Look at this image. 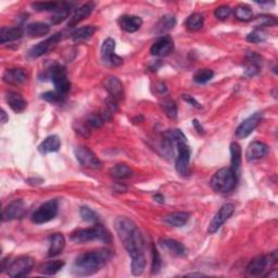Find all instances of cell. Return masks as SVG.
Here are the masks:
<instances>
[{"label":"cell","instance_id":"cell-1","mask_svg":"<svg viewBox=\"0 0 278 278\" xmlns=\"http://www.w3.org/2000/svg\"><path fill=\"white\" fill-rule=\"evenodd\" d=\"M115 229H117L120 240L132 259L133 275H141L146 267V256L145 242L140 230L136 224L125 216H119L115 220Z\"/></svg>","mask_w":278,"mask_h":278},{"label":"cell","instance_id":"cell-2","mask_svg":"<svg viewBox=\"0 0 278 278\" xmlns=\"http://www.w3.org/2000/svg\"><path fill=\"white\" fill-rule=\"evenodd\" d=\"M112 253L108 249H99L79 254L74 261L72 273L75 276H90L98 273L110 261Z\"/></svg>","mask_w":278,"mask_h":278},{"label":"cell","instance_id":"cell-3","mask_svg":"<svg viewBox=\"0 0 278 278\" xmlns=\"http://www.w3.org/2000/svg\"><path fill=\"white\" fill-rule=\"evenodd\" d=\"M71 240L76 243H86L94 240H101L105 243H110L112 237L109 230L103 225H96L89 228L75 230L71 235Z\"/></svg>","mask_w":278,"mask_h":278},{"label":"cell","instance_id":"cell-4","mask_svg":"<svg viewBox=\"0 0 278 278\" xmlns=\"http://www.w3.org/2000/svg\"><path fill=\"white\" fill-rule=\"evenodd\" d=\"M237 181H238V176L233 169L230 167H223L212 176L211 187L216 193L228 194L234 191Z\"/></svg>","mask_w":278,"mask_h":278},{"label":"cell","instance_id":"cell-5","mask_svg":"<svg viewBox=\"0 0 278 278\" xmlns=\"http://www.w3.org/2000/svg\"><path fill=\"white\" fill-rule=\"evenodd\" d=\"M59 202L57 199H50L43 203L32 215L33 223L40 225V224L48 223L53 220L58 214Z\"/></svg>","mask_w":278,"mask_h":278},{"label":"cell","instance_id":"cell-6","mask_svg":"<svg viewBox=\"0 0 278 278\" xmlns=\"http://www.w3.org/2000/svg\"><path fill=\"white\" fill-rule=\"evenodd\" d=\"M35 260L31 256H19L16 260H13L7 266V274L12 278H20L29 275L34 267Z\"/></svg>","mask_w":278,"mask_h":278},{"label":"cell","instance_id":"cell-7","mask_svg":"<svg viewBox=\"0 0 278 278\" xmlns=\"http://www.w3.org/2000/svg\"><path fill=\"white\" fill-rule=\"evenodd\" d=\"M277 260V251H274V252L267 255H257L248 264L247 274L250 276H260L265 272L268 265L276 264Z\"/></svg>","mask_w":278,"mask_h":278},{"label":"cell","instance_id":"cell-8","mask_svg":"<svg viewBox=\"0 0 278 278\" xmlns=\"http://www.w3.org/2000/svg\"><path fill=\"white\" fill-rule=\"evenodd\" d=\"M49 77L51 78L53 85L56 87V90L66 95L71 89V82L67 77L66 69L63 65L56 64L50 69Z\"/></svg>","mask_w":278,"mask_h":278},{"label":"cell","instance_id":"cell-9","mask_svg":"<svg viewBox=\"0 0 278 278\" xmlns=\"http://www.w3.org/2000/svg\"><path fill=\"white\" fill-rule=\"evenodd\" d=\"M185 142H187V138L184 133L177 128H173V130H168L164 133L162 146L169 157H172L175 151H177L178 145L185 144Z\"/></svg>","mask_w":278,"mask_h":278},{"label":"cell","instance_id":"cell-10","mask_svg":"<svg viewBox=\"0 0 278 278\" xmlns=\"http://www.w3.org/2000/svg\"><path fill=\"white\" fill-rule=\"evenodd\" d=\"M74 154H75L78 163L84 167L91 169H99L101 167L100 160L89 148L85 146H76L74 149Z\"/></svg>","mask_w":278,"mask_h":278},{"label":"cell","instance_id":"cell-11","mask_svg":"<svg viewBox=\"0 0 278 278\" xmlns=\"http://www.w3.org/2000/svg\"><path fill=\"white\" fill-rule=\"evenodd\" d=\"M235 212V206L233 203H225V205L222 206L221 209L214 215L211 223L208 227V233L209 234H214L218 232V230L225 224L230 216H232Z\"/></svg>","mask_w":278,"mask_h":278},{"label":"cell","instance_id":"cell-12","mask_svg":"<svg viewBox=\"0 0 278 278\" xmlns=\"http://www.w3.org/2000/svg\"><path fill=\"white\" fill-rule=\"evenodd\" d=\"M26 206L23 200H15L13 202L9 203L7 206L2 213V221L3 222H9L15 220H21L26 215Z\"/></svg>","mask_w":278,"mask_h":278},{"label":"cell","instance_id":"cell-13","mask_svg":"<svg viewBox=\"0 0 278 278\" xmlns=\"http://www.w3.org/2000/svg\"><path fill=\"white\" fill-rule=\"evenodd\" d=\"M61 38H62V34L61 33L55 34V35L47 38L46 40H44V42H40L39 44L32 47V49L29 51V56L32 58H39L46 55V53H48L49 51L56 48V46L58 45Z\"/></svg>","mask_w":278,"mask_h":278},{"label":"cell","instance_id":"cell-14","mask_svg":"<svg viewBox=\"0 0 278 278\" xmlns=\"http://www.w3.org/2000/svg\"><path fill=\"white\" fill-rule=\"evenodd\" d=\"M177 157H176L175 161V167L176 171L179 175H186L188 174L189 169V162H191V155L192 151L191 148L188 147L187 142L185 144H180L177 147Z\"/></svg>","mask_w":278,"mask_h":278},{"label":"cell","instance_id":"cell-15","mask_svg":"<svg viewBox=\"0 0 278 278\" xmlns=\"http://www.w3.org/2000/svg\"><path fill=\"white\" fill-rule=\"evenodd\" d=\"M101 59L113 66H120L123 63V59L115 55V42L112 38H107L101 46Z\"/></svg>","mask_w":278,"mask_h":278},{"label":"cell","instance_id":"cell-16","mask_svg":"<svg viewBox=\"0 0 278 278\" xmlns=\"http://www.w3.org/2000/svg\"><path fill=\"white\" fill-rule=\"evenodd\" d=\"M174 48H175V45L173 39L167 35H163L159 37L153 43V45L150 48V52L152 56H155V57H165L171 55Z\"/></svg>","mask_w":278,"mask_h":278},{"label":"cell","instance_id":"cell-17","mask_svg":"<svg viewBox=\"0 0 278 278\" xmlns=\"http://www.w3.org/2000/svg\"><path fill=\"white\" fill-rule=\"evenodd\" d=\"M261 120H262L261 113H255L253 115H251L250 118L246 119L238 127H237L236 137L239 139L247 138L249 135L252 134V132L255 130V128L259 126Z\"/></svg>","mask_w":278,"mask_h":278},{"label":"cell","instance_id":"cell-18","mask_svg":"<svg viewBox=\"0 0 278 278\" xmlns=\"http://www.w3.org/2000/svg\"><path fill=\"white\" fill-rule=\"evenodd\" d=\"M105 88L107 91L109 92L111 99L114 101H118L123 99L124 96V88L123 84H122L121 80L115 77V76H109L105 80Z\"/></svg>","mask_w":278,"mask_h":278},{"label":"cell","instance_id":"cell-19","mask_svg":"<svg viewBox=\"0 0 278 278\" xmlns=\"http://www.w3.org/2000/svg\"><path fill=\"white\" fill-rule=\"evenodd\" d=\"M268 152V147L262 141H252L248 146L246 151V159L249 162L260 160L265 157Z\"/></svg>","mask_w":278,"mask_h":278},{"label":"cell","instance_id":"cell-20","mask_svg":"<svg viewBox=\"0 0 278 278\" xmlns=\"http://www.w3.org/2000/svg\"><path fill=\"white\" fill-rule=\"evenodd\" d=\"M3 79L7 84L20 85L26 82V79H28V74L25 73L23 69H18V67H15V69L6 70L4 73Z\"/></svg>","mask_w":278,"mask_h":278},{"label":"cell","instance_id":"cell-21","mask_svg":"<svg viewBox=\"0 0 278 278\" xmlns=\"http://www.w3.org/2000/svg\"><path fill=\"white\" fill-rule=\"evenodd\" d=\"M94 8H95L94 3H87L83 6H80L79 8H77L75 11H74L73 16L70 18L69 23H67V26H69V28H74V26L77 25L79 22H82L83 20L90 16Z\"/></svg>","mask_w":278,"mask_h":278},{"label":"cell","instance_id":"cell-22","mask_svg":"<svg viewBox=\"0 0 278 278\" xmlns=\"http://www.w3.org/2000/svg\"><path fill=\"white\" fill-rule=\"evenodd\" d=\"M119 24L121 29L127 33L137 32L142 25V19L138 16H122L119 20Z\"/></svg>","mask_w":278,"mask_h":278},{"label":"cell","instance_id":"cell-23","mask_svg":"<svg viewBox=\"0 0 278 278\" xmlns=\"http://www.w3.org/2000/svg\"><path fill=\"white\" fill-rule=\"evenodd\" d=\"M6 100H7V104L9 105V107L16 113L23 112L26 109V107H28V103H26L21 95L15 91H9L7 94Z\"/></svg>","mask_w":278,"mask_h":278},{"label":"cell","instance_id":"cell-24","mask_svg":"<svg viewBox=\"0 0 278 278\" xmlns=\"http://www.w3.org/2000/svg\"><path fill=\"white\" fill-rule=\"evenodd\" d=\"M65 248V238L62 234H53L49 237L48 256L53 257L59 255Z\"/></svg>","mask_w":278,"mask_h":278},{"label":"cell","instance_id":"cell-25","mask_svg":"<svg viewBox=\"0 0 278 278\" xmlns=\"http://www.w3.org/2000/svg\"><path fill=\"white\" fill-rule=\"evenodd\" d=\"M160 246L163 248L164 250H166L167 252H169L173 255H177V256H181L186 254V248L185 246L182 245L181 242L175 240V239H161L160 240Z\"/></svg>","mask_w":278,"mask_h":278},{"label":"cell","instance_id":"cell-26","mask_svg":"<svg viewBox=\"0 0 278 278\" xmlns=\"http://www.w3.org/2000/svg\"><path fill=\"white\" fill-rule=\"evenodd\" d=\"M23 29L20 26H13V28H3L0 31V43L6 44L15 42L23 36Z\"/></svg>","mask_w":278,"mask_h":278},{"label":"cell","instance_id":"cell-27","mask_svg":"<svg viewBox=\"0 0 278 278\" xmlns=\"http://www.w3.org/2000/svg\"><path fill=\"white\" fill-rule=\"evenodd\" d=\"M61 147V140L57 135H50V136L44 139V141L38 146L40 153L46 154L50 152H57Z\"/></svg>","mask_w":278,"mask_h":278},{"label":"cell","instance_id":"cell-28","mask_svg":"<svg viewBox=\"0 0 278 278\" xmlns=\"http://www.w3.org/2000/svg\"><path fill=\"white\" fill-rule=\"evenodd\" d=\"M26 35H29L32 38H37V37H43L47 35L50 32V26L43 22H35L26 25Z\"/></svg>","mask_w":278,"mask_h":278},{"label":"cell","instance_id":"cell-29","mask_svg":"<svg viewBox=\"0 0 278 278\" xmlns=\"http://www.w3.org/2000/svg\"><path fill=\"white\" fill-rule=\"evenodd\" d=\"M191 219V213L188 212H174L166 215L164 222L173 227H182L188 223Z\"/></svg>","mask_w":278,"mask_h":278},{"label":"cell","instance_id":"cell-30","mask_svg":"<svg viewBox=\"0 0 278 278\" xmlns=\"http://www.w3.org/2000/svg\"><path fill=\"white\" fill-rule=\"evenodd\" d=\"M230 155H232V157H230V162H232V166H230V168L233 169L237 176H239V168L241 165L242 153H241V147L238 142H232V144H230Z\"/></svg>","mask_w":278,"mask_h":278},{"label":"cell","instance_id":"cell-31","mask_svg":"<svg viewBox=\"0 0 278 278\" xmlns=\"http://www.w3.org/2000/svg\"><path fill=\"white\" fill-rule=\"evenodd\" d=\"M95 32H96V28L92 25L83 26L72 33V39L74 43H85L92 37Z\"/></svg>","mask_w":278,"mask_h":278},{"label":"cell","instance_id":"cell-32","mask_svg":"<svg viewBox=\"0 0 278 278\" xmlns=\"http://www.w3.org/2000/svg\"><path fill=\"white\" fill-rule=\"evenodd\" d=\"M175 25H176V18L171 15H166L159 20L157 25L154 26V32L157 34H160V35H163V34L174 29Z\"/></svg>","mask_w":278,"mask_h":278},{"label":"cell","instance_id":"cell-33","mask_svg":"<svg viewBox=\"0 0 278 278\" xmlns=\"http://www.w3.org/2000/svg\"><path fill=\"white\" fill-rule=\"evenodd\" d=\"M74 4L72 3H60L59 9L55 12L52 19H51V23L52 24H59L70 16L71 10L73 8Z\"/></svg>","mask_w":278,"mask_h":278},{"label":"cell","instance_id":"cell-34","mask_svg":"<svg viewBox=\"0 0 278 278\" xmlns=\"http://www.w3.org/2000/svg\"><path fill=\"white\" fill-rule=\"evenodd\" d=\"M64 266V262L61 260H55L44 263L39 267V272L44 275H56L59 270H61Z\"/></svg>","mask_w":278,"mask_h":278},{"label":"cell","instance_id":"cell-35","mask_svg":"<svg viewBox=\"0 0 278 278\" xmlns=\"http://www.w3.org/2000/svg\"><path fill=\"white\" fill-rule=\"evenodd\" d=\"M133 169L127 166L126 164H117L113 167L110 168V175L112 177L117 178V179H125V178H130L133 175Z\"/></svg>","mask_w":278,"mask_h":278},{"label":"cell","instance_id":"cell-36","mask_svg":"<svg viewBox=\"0 0 278 278\" xmlns=\"http://www.w3.org/2000/svg\"><path fill=\"white\" fill-rule=\"evenodd\" d=\"M236 19L241 22H249L253 20V12L248 5H239L234 11Z\"/></svg>","mask_w":278,"mask_h":278},{"label":"cell","instance_id":"cell-37","mask_svg":"<svg viewBox=\"0 0 278 278\" xmlns=\"http://www.w3.org/2000/svg\"><path fill=\"white\" fill-rule=\"evenodd\" d=\"M203 24H205V18H203V16L200 15V13L197 12L193 13L192 16H189L185 22L186 28L193 32L199 31L203 26Z\"/></svg>","mask_w":278,"mask_h":278},{"label":"cell","instance_id":"cell-38","mask_svg":"<svg viewBox=\"0 0 278 278\" xmlns=\"http://www.w3.org/2000/svg\"><path fill=\"white\" fill-rule=\"evenodd\" d=\"M253 24L256 29L261 28H267V26H275L277 24V19L274 16H267L263 15L255 18L253 21Z\"/></svg>","mask_w":278,"mask_h":278},{"label":"cell","instance_id":"cell-39","mask_svg":"<svg viewBox=\"0 0 278 278\" xmlns=\"http://www.w3.org/2000/svg\"><path fill=\"white\" fill-rule=\"evenodd\" d=\"M214 76V72L210 69H201L197 71L194 75V80L197 84H206Z\"/></svg>","mask_w":278,"mask_h":278},{"label":"cell","instance_id":"cell-40","mask_svg":"<svg viewBox=\"0 0 278 278\" xmlns=\"http://www.w3.org/2000/svg\"><path fill=\"white\" fill-rule=\"evenodd\" d=\"M161 107L169 119L177 118V106H176L173 100L166 99L161 104Z\"/></svg>","mask_w":278,"mask_h":278},{"label":"cell","instance_id":"cell-41","mask_svg":"<svg viewBox=\"0 0 278 278\" xmlns=\"http://www.w3.org/2000/svg\"><path fill=\"white\" fill-rule=\"evenodd\" d=\"M267 38V34L262 29H255L247 36V40L252 44H260L265 42Z\"/></svg>","mask_w":278,"mask_h":278},{"label":"cell","instance_id":"cell-42","mask_svg":"<svg viewBox=\"0 0 278 278\" xmlns=\"http://www.w3.org/2000/svg\"><path fill=\"white\" fill-rule=\"evenodd\" d=\"M64 97L65 95L61 94L57 90L55 91H46L42 95V99L46 100L47 103H50V104H61L64 101Z\"/></svg>","mask_w":278,"mask_h":278},{"label":"cell","instance_id":"cell-43","mask_svg":"<svg viewBox=\"0 0 278 278\" xmlns=\"http://www.w3.org/2000/svg\"><path fill=\"white\" fill-rule=\"evenodd\" d=\"M79 214H80V218H82L85 222L97 223L99 221L98 214L96 212H95L92 209L88 208V207H82V208H80Z\"/></svg>","mask_w":278,"mask_h":278},{"label":"cell","instance_id":"cell-44","mask_svg":"<svg viewBox=\"0 0 278 278\" xmlns=\"http://www.w3.org/2000/svg\"><path fill=\"white\" fill-rule=\"evenodd\" d=\"M32 7L34 10L36 11H52L56 12L59 7L60 3H32Z\"/></svg>","mask_w":278,"mask_h":278},{"label":"cell","instance_id":"cell-45","mask_svg":"<svg viewBox=\"0 0 278 278\" xmlns=\"http://www.w3.org/2000/svg\"><path fill=\"white\" fill-rule=\"evenodd\" d=\"M162 266V260L159 251L155 248L154 245H152V265H151V272L152 274H158L160 272Z\"/></svg>","mask_w":278,"mask_h":278},{"label":"cell","instance_id":"cell-46","mask_svg":"<svg viewBox=\"0 0 278 278\" xmlns=\"http://www.w3.org/2000/svg\"><path fill=\"white\" fill-rule=\"evenodd\" d=\"M232 12H233V9L230 8L229 6L223 5V6H220L219 8L215 9L214 16H215V18L218 19V20L224 21V20H226V19L229 18V16L232 15Z\"/></svg>","mask_w":278,"mask_h":278},{"label":"cell","instance_id":"cell-47","mask_svg":"<svg viewBox=\"0 0 278 278\" xmlns=\"http://www.w3.org/2000/svg\"><path fill=\"white\" fill-rule=\"evenodd\" d=\"M181 98L184 99L187 104L197 108V109H200V108H201V105L193 96H189V95H182Z\"/></svg>","mask_w":278,"mask_h":278},{"label":"cell","instance_id":"cell-48","mask_svg":"<svg viewBox=\"0 0 278 278\" xmlns=\"http://www.w3.org/2000/svg\"><path fill=\"white\" fill-rule=\"evenodd\" d=\"M26 181H28L30 185L38 186V185H42V184H43L44 179H43V178H39V177H31V178H29Z\"/></svg>","mask_w":278,"mask_h":278},{"label":"cell","instance_id":"cell-49","mask_svg":"<svg viewBox=\"0 0 278 278\" xmlns=\"http://www.w3.org/2000/svg\"><path fill=\"white\" fill-rule=\"evenodd\" d=\"M193 123H194V126H195V128L197 130V132H198L199 134H205V130H203V127L200 124V122H198L197 120H194Z\"/></svg>","mask_w":278,"mask_h":278},{"label":"cell","instance_id":"cell-50","mask_svg":"<svg viewBox=\"0 0 278 278\" xmlns=\"http://www.w3.org/2000/svg\"><path fill=\"white\" fill-rule=\"evenodd\" d=\"M157 90H158L159 92H161V94H164V92L167 90L166 85H165L164 83H160V84H158V86H157Z\"/></svg>","mask_w":278,"mask_h":278},{"label":"cell","instance_id":"cell-51","mask_svg":"<svg viewBox=\"0 0 278 278\" xmlns=\"http://www.w3.org/2000/svg\"><path fill=\"white\" fill-rule=\"evenodd\" d=\"M153 199H154V201H157V202H159V203H163V202H164V197L162 196V195H160V194L155 195V196L153 197Z\"/></svg>","mask_w":278,"mask_h":278},{"label":"cell","instance_id":"cell-52","mask_svg":"<svg viewBox=\"0 0 278 278\" xmlns=\"http://www.w3.org/2000/svg\"><path fill=\"white\" fill-rule=\"evenodd\" d=\"M8 120H9V117H8V115H7L6 111L3 110L2 111V122H3V123H7V122H8Z\"/></svg>","mask_w":278,"mask_h":278},{"label":"cell","instance_id":"cell-53","mask_svg":"<svg viewBox=\"0 0 278 278\" xmlns=\"http://www.w3.org/2000/svg\"><path fill=\"white\" fill-rule=\"evenodd\" d=\"M187 276H205L203 274H200V273H193V274H188Z\"/></svg>","mask_w":278,"mask_h":278}]
</instances>
